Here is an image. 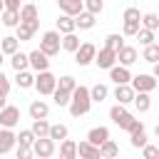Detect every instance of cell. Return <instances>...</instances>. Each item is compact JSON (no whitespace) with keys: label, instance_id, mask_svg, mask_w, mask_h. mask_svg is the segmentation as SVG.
<instances>
[{"label":"cell","instance_id":"13","mask_svg":"<svg viewBox=\"0 0 159 159\" xmlns=\"http://www.w3.org/2000/svg\"><path fill=\"white\" fill-rule=\"evenodd\" d=\"M134 97H137V92H134L132 82L114 87V99H117V104H129V102H134Z\"/></svg>","mask_w":159,"mask_h":159},{"label":"cell","instance_id":"4","mask_svg":"<svg viewBox=\"0 0 159 159\" xmlns=\"http://www.w3.org/2000/svg\"><path fill=\"white\" fill-rule=\"evenodd\" d=\"M40 50H42L47 57L60 55V50H62V32H57V30H47V32H42Z\"/></svg>","mask_w":159,"mask_h":159},{"label":"cell","instance_id":"15","mask_svg":"<svg viewBox=\"0 0 159 159\" xmlns=\"http://www.w3.org/2000/svg\"><path fill=\"white\" fill-rule=\"evenodd\" d=\"M17 147V134L12 132V129H0V157L2 154H7L10 149H15Z\"/></svg>","mask_w":159,"mask_h":159},{"label":"cell","instance_id":"10","mask_svg":"<svg viewBox=\"0 0 159 159\" xmlns=\"http://www.w3.org/2000/svg\"><path fill=\"white\" fill-rule=\"evenodd\" d=\"M132 87H134V92H154L157 77L154 75H137V77H132Z\"/></svg>","mask_w":159,"mask_h":159},{"label":"cell","instance_id":"28","mask_svg":"<svg viewBox=\"0 0 159 159\" xmlns=\"http://www.w3.org/2000/svg\"><path fill=\"white\" fill-rule=\"evenodd\" d=\"M15 82H17L20 89H30V87H35V75L30 70H22V72L15 75Z\"/></svg>","mask_w":159,"mask_h":159},{"label":"cell","instance_id":"24","mask_svg":"<svg viewBox=\"0 0 159 159\" xmlns=\"http://www.w3.org/2000/svg\"><path fill=\"white\" fill-rule=\"evenodd\" d=\"M132 104L137 107V112H139V114L149 112V109H152V97H149V92H137V97H134V102H132Z\"/></svg>","mask_w":159,"mask_h":159},{"label":"cell","instance_id":"18","mask_svg":"<svg viewBox=\"0 0 159 159\" xmlns=\"http://www.w3.org/2000/svg\"><path fill=\"white\" fill-rule=\"evenodd\" d=\"M57 5H60V12L72 15V17H77L84 10V0H57Z\"/></svg>","mask_w":159,"mask_h":159},{"label":"cell","instance_id":"16","mask_svg":"<svg viewBox=\"0 0 159 159\" xmlns=\"http://www.w3.org/2000/svg\"><path fill=\"white\" fill-rule=\"evenodd\" d=\"M109 80H112L114 84H129V82H132V72H129V67H124V65H114V67L109 70Z\"/></svg>","mask_w":159,"mask_h":159},{"label":"cell","instance_id":"12","mask_svg":"<svg viewBox=\"0 0 159 159\" xmlns=\"http://www.w3.org/2000/svg\"><path fill=\"white\" fill-rule=\"evenodd\" d=\"M137 60H139V52H137V47H132V45H124V47L117 52V65L132 67Z\"/></svg>","mask_w":159,"mask_h":159},{"label":"cell","instance_id":"40","mask_svg":"<svg viewBox=\"0 0 159 159\" xmlns=\"http://www.w3.org/2000/svg\"><path fill=\"white\" fill-rule=\"evenodd\" d=\"M50 139L65 142V139H67V127H65V124H52V127H50Z\"/></svg>","mask_w":159,"mask_h":159},{"label":"cell","instance_id":"3","mask_svg":"<svg viewBox=\"0 0 159 159\" xmlns=\"http://www.w3.org/2000/svg\"><path fill=\"white\" fill-rule=\"evenodd\" d=\"M124 25H122V35L124 37H137V32L142 30V12L139 7H127L122 15Z\"/></svg>","mask_w":159,"mask_h":159},{"label":"cell","instance_id":"25","mask_svg":"<svg viewBox=\"0 0 159 159\" xmlns=\"http://www.w3.org/2000/svg\"><path fill=\"white\" fill-rule=\"evenodd\" d=\"M94 17H97V15H92V12L82 10V12L75 17V22H77V27H80V30H92V27H94V22H97Z\"/></svg>","mask_w":159,"mask_h":159},{"label":"cell","instance_id":"33","mask_svg":"<svg viewBox=\"0 0 159 159\" xmlns=\"http://www.w3.org/2000/svg\"><path fill=\"white\" fill-rule=\"evenodd\" d=\"M52 99H55V104L57 107H70V99H72V92H67V89H55L52 92Z\"/></svg>","mask_w":159,"mask_h":159},{"label":"cell","instance_id":"27","mask_svg":"<svg viewBox=\"0 0 159 159\" xmlns=\"http://www.w3.org/2000/svg\"><path fill=\"white\" fill-rule=\"evenodd\" d=\"M0 47H2V52H5V55H10V57H12V55L20 50V40H17L15 35H7V37H2V40H0Z\"/></svg>","mask_w":159,"mask_h":159},{"label":"cell","instance_id":"35","mask_svg":"<svg viewBox=\"0 0 159 159\" xmlns=\"http://www.w3.org/2000/svg\"><path fill=\"white\" fill-rule=\"evenodd\" d=\"M142 57L147 60V62H159V42H152V45H147L144 47V52H142Z\"/></svg>","mask_w":159,"mask_h":159},{"label":"cell","instance_id":"50","mask_svg":"<svg viewBox=\"0 0 159 159\" xmlns=\"http://www.w3.org/2000/svg\"><path fill=\"white\" fill-rule=\"evenodd\" d=\"M2 10H5V0H0V15H2Z\"/></svg>","mask_w":159,"mask_h":159},{"label":"cell","instance_id":"52","mask_svg":"<svg viewBox=\"0 0 159 159\" xmlns=\"http://www.w3.org/2000/svg\"><path fill=\"white\" fill-rule=\"evenodd\" d=\"M154 134H157V137H159V124H157V127H154Z\"/></svg>","mask_w":159,"mask_h":159},{"label":"cell","instance_id":"49","mask_svg":"<svg viewBox=\"0 0 159 159\" xmlns=\"http://www.w3.org/2000/svg\"><path fill=\"white\" fill-rule=\"evenodd\" d=\"M5 99H7V94H0V109H2V107H5V104H7V102H5Z\"/></svg>","mask_w":159,"mask_h":159},{"label":"cell","instance_id":"48","mask_svg":"<svg viewBox=\"0 0 159 159\" xmlns=\"http://www.w3.org/2000/svg\"><path fill=\"white\" fill-rule=\"evenodd\" d=\"M152 75L159 80V62H154V67H152Z\"/></svg>","mask_w":159,"mask_h":159},{"label":"cell","instance_id":"51","mask_svg":"<svg viewBox=\"0 0 159 159\" xmlns=\"http://www.w3.org/2000/svg\"><path fill=\"white\" fill-rule=\"evenodd\" d=\"M2 57H5V52H2V47H0V65H2Z\"/></svg>","mask_w":159,"mask_h":159},{"label":"cell","instance_id":"29","mask_svg":"<svg viewBox=\"0 0 159 159\" xmlns=\"http://www.w3.org/2000/svg\"><path fill=\"white\" fill-rule=\"evenodd\" d=\"M99 152H102V159H117V157H119V144H117L114 139H107V142L99 147Z\"/></svg>","mask_w":159,"mask_h":159},{"label":"cell","instance_id":"22","mask_svg":"<svg viewBox=\"0 0 159 159\" xmlns=\"http://www.w3.org/2000/svg\"><path fill=\"white\" fill-rule=\"evenodd\" d=\"M10 65H12V70L15 72H22V70H30V55H25V52H15L12 57H10Z\"/></svg>","mask_w":159,"mask_h":159},{"label":"cell","instance_id":"43","mask_svg":"<svg viewBox=\"0 0 159 159\" xmlns=\"http://www.w3.org/2000/svg\"><path fill=\"white\" fill-rule=\"evenodd\" d=\"M84 10L92 15H99L104 10V0H84Z\"/></svg>","mask_w":159,"mask_h":159},{"label":"cell","instance_id":"14","mask_svg":"<svg viewBox=\"0 0 159 159\" xmlns=\"http://www.w3.org/2000/svg\"><path fill=\"white\" fill-rule=\"evenodd\" d=\"M77 157H80V159H102V152H99V147H94L92 142L82 139V142L77 144Z\"/></svg>","mask_w":159,"mask_h":159},{"label":"cell","instance_id":"5","mask_svg":"<svg viewBox=\"0 0 159 159\" xmlns=\"http://www.w3.org/2000/svg\"><path fill=\"white\" fill-rule=\"evenodd\" d=\"M35 89H37L40 94H52V92L57 89V77H55L50 70L37 72V75H35Z\"/></svg>","mask_w":159,"mask_h":159},{"label":"cell","instance_id":"31","mask_svg":"<svg viewBox=\"0 0 159 159\" xmlns=\"http://www.w3.org/2000/svg\"><path fill=\"white\" fill-rule=\"evenodd\" d=\"M89 94H92V102H104V99L109 97V87L97 82L94 87H89Z\"/></svg>","mask_w":159,"mask_h":159},{"label":"cell","instance_id":"1","mask_svg":"<svg viewBox=\"0 0 159 159\" xmlns=\"http://www.w3.org/2000/svg\"><path fill=\"white\" fill-rule=\"evenodd\" d=\"M109 119L119 127V129H124V132H137V129H144V124L139 122V119H134V114L132 112H127L124 109V104H114L112 109H109Z\"/></svg>","mask_w":159,"mask_h":159},{"label":"cell","instance_id":"36","mask_svg":"<svg viewBox=\"0 0 159 159\" xmlns=\"http://www.w3.org/2000/svg\"><path fill=\"white\" fill-rule=\"evenodd\" d=\"M104 45L119 52V50L124 47V35H117V32H112V35H107V37H104Z\"/></svg>","mask_w":159,"mask_h":159},{"label":"cell","instance_id":"53","mask_svg":"<svg viewBox=\"0 0 159 159\" xmlns=\"http://www.w3.org/2000/svg\"><path fill=\"white\" fill-rule=\"evenodd\" d=\"M157 159H159V157H157Z\"/></svg>","mask_w":159,"mask_h":159},{"label":"cell","instance_id":"6","mask_svg":"<svg viewBox=\"0 0 159 159\" xmlns=\"http://www.w3.org/2000/svg\"><path fill=\"white\" fill-rule=\"evenodd\" d=\"M94 65L99 67V70H112L114 65H117V50H112V47H99L97 50V57H94Z\"/></svg>","mask_w":159,"mask_h":159},{"label":"cell","instance_id":"7","mask_svg":"<svg viewBox=\"0 0 159 159\" xmlns=\"http://www.w3.org/2000/svg\"><path fill=\"white\" fill-rule=\"evenodd\" d=\"M94 57H97V47H94L92 42H82L80 50L75 52V62H77L80 67H87L89 62H94Z\"/></svg>","mask_w":159,"mask_h":159},{"label":"cell","instance_id":"9","mask_svg":"<svg viewBox=\"0 0 159 159\" xmlns=\"http://www.w3.org/2000/svg\"><path fill=\"white\" fill-rule=\"evenodd\" d=\"M17 122H20V109H17L15 104H5V107L0 109V127L12 129Z\"/></svg>","mask_w":159,"mask_h":159},{"label":"cell","instance_id":"34","mask_svg":"<svg viewBox=\"0 0 159 159\" xmlns=\"http://www.w3.org/2000/svg\"><path fill=\"white\" fill-rule=\"evenodd\" d=\"M142 27H147V30H159V15L157 12H144L142 15Z\"/></svg>","mask_w":159,"mask_h":159},{"label":"cell","instance_id":"21","mask_svg":"<svg viewBox=\"0 0 159 159\" xmlns=\"http://www.w3.org/2000/svg\"><path fill=\"white\" fill-rule=\"evenodd\" d=\"M77 30V22H75V17L72 15H60L57 17V32H62V35H70V32H75Z\"/></svg>","mask_w":159,"mask_h":159},{"label":"cell","instance_id":"37","mask_svg":"<svg viewBox=\"0 0 159 159\" xmlns=\"http://www.w3.org/2000/svg\"><path fill=\"white\" fill-rule=\"evenodd\" d=\"M35 139H37V137H35L32 129H20V134H17V144H20V147H32Z\"/></svg>","mask_w":159,"mask_h":159},{"label":"cell","instance_id":"41","mask_svg":"<svg viewBox=\"0 0 159 159\" xmlns=\"http://www.w3.org/2000/svg\"><path fill=\"white\" fill-rule=\"evenodd\" d=\"M15 30H17V32H15V37H17L20 42H27V40H32V35H35V32H32V30H30L25 22H20Z\"/></svg>","mask_w":159,"mask_h":159},{"label":"cell","instance_id":"44","mask_svg":"<svg viewBox=\"0 0 159 159\" xmlns=\"http://www.w3.org/2000/svg\"><path fill=\"white\" fill-rule=\"evenodd\" d=\"M142 157H144V159H157V157H159V149H157L154 144H144V147H142Z\"/></svg>","mask_w":159,"mask_h":159},{"label":"cell","instance_id":"26","mask_svg":"<svg viewBox=\"0 0 159 159\" xmlns=\"http://www.w3.org/2000/svg\"><path fill=\"white\" fill-rule=\"evenodd\" d=\"M80 45H82V42H80V37H77V32L62 35V50H65V52H72V55H75V52L80 50Z\"/></svg>","mask_w":159,"mask_h":159},{"label":"cell","instance_id":"42","mask_svg":"<svg viewBox=\"0 0 159 159\" xmlns=\"http://www.w3.org/2000/svg\"><path fill=\"white\" fill-rule=\"evenodd\" d=\"M137 40H139V45H142V47L152 45V42H154V30H147V27H142V30L137 32Z\"/></svg>","mask_w":159,"mask_h":159},{"label":"cell","instance_id":"45","mask_svg":"<svg viewBox=\"0 0 159 159\" xmlns=\"http://www.w3.org/2000/svg\"><path fill=\"white\" fill-rule=\"evenodd\" d=\"M35 157V149L32 147H20L17 144V159H32Z\"/></svg>","mask_w":159,"mask_h":159},{"label":"cell","instance_id":"38","mask_svg":"<svg viewBox=\"0 0 159 159\" xmlns=\"http://www.w3.org/2000/svg\"><path fill=\"white\" fill-rule=\"evenodd\" d=\"M129 142H132V147H134V149H142L144 144H149V142H147V132H144V129L132 132V134H129Z\"/></svg>","mask_w":159,"mask_h":159},{"label":"cell","instance_id":"17","mask_svg":"<svg viewBox=\"0 0 159 159\" xmlns=\"http://www.w3.org/2000/svg\"><path fill=\"white\" fill-rule=\"evenodd\" d=\"M27 112H30V119H47V114H50V104H47L45 99H35V102H30Z\"/></svg>","mask_w":159,"mask_h":159},{"label":"cell","instance_id":"46","mask_svg":"<svg viewBox=\"0 0 159 159\" xmlns=\"http://www.w3.org/2000/svg\"><path fill=\"white\" fill-rule=\"evenodd\" d=\"M10 92V80L5 77V72L0 70V94H7Z\"/></svg>","mask_w":159,"mask_h":159},{"label":"cell","instance_id":"32","mask_svg":"<svg viewBox=\"0 0 159 159\" xmlns=\"http://www.w3.org/2000/svg\"><path fill=\"white\" fill-rule=\"evenodd\" d=\"M50 127L52 124L47 119H32V127L30 129L35 132V137H50Z\"/></svg>","mask_w":159,"mask_h":159},{"label":"cell","instance_id":"20","mask_svg":"<svg viewBox=\"0 0 159 159\" xmlns=\"http://www.w3.org/2000/svg\"><path fill=\"white\" fill-rule=\"evenodd\" d=\"M40 20V12H37V5L35 2H25L20 7V22H35Z\"/></svg>","mask_w":159,"mask_h":159},{"label":"cell","instance_id":"30","mask_svg":"<svg viewBox=\"0 0 159 159\" xmlns=\"http://www.w3.org/2000/svg\"><path fill=\"white\" fill-rule=\"evenodd\" d=\"M0 20H2L5 27H17V25H20V12H17V10H2Z\"/></svg>","mask_w":159,"mask_h":159},{"label":"cell","instance_id":"8","mask_svg":"<svg viewBox=\"0 0 159 159\" xmlns=\"http://www.w3.org/2000/svg\"><path fill=\"white\" fill-rule=\"evenodd\" d=\"M32 149H35V157H40V159H50L52 154H55V139H50V137H37L35 139V144H32Z\"/></svg>","mask_w":159,"mask_h":159},{"label":"cell","instance_id":"11","mask_svg":"<svg viewBox=\"0 0 159 159\" xmlns=\"http://www.w3.org/2000/svg\"><path fill=\"white\" fill-rule=\"evenodd\" d=\"M30 67H32L35 75H37V72H45V70H50V57L37 47V50L30 52Z\"/></svg>","mask_w":159,"mask_h":159},{"label":"cell","instance_id":"54","mask_svg":"<svg viewBox=\"0 0 159 159\" xmlns=\"http://www.w3.org/2000/svg\"><path fill=\"white\" fill-rule=\"evenodd\" d=\"M157 15H159V12H157Z\"/></svg>","mask_w":159,"mask_h":159},{"label":"cell","instance_id":"2","mask_svg":"<svg viewBox=\"0 0 159 159\" xmlns=\"http://www.w3.org/2000/svg\"><path fill=\"white\" fill-rule=\"evenodd\" d=\"M92 107V94H89V87L84 84H77V89L72 92V99H70V114L72 117H82L87 114Z\"/></svg>","mask_w":159,"mask_h":159},{"label":"cell","instance_id":"47","mask_svg":"<svg viewBox=\"0 0 159 159\" xmlns=\"http://www.w3.org/2000/svg\"><path fill=\"white\" fill-rule=\"evenodd\" d=\"M22 5H25L22 0H5V10H17V12H20Z\"/></svg>","mask_w":159,"mask_h":159},{"label":"cell","instance_id":"19","mask_svg":"<svg viewBox=\"0 0 159 159\" xmlns=\"http://www.w3.org/2000/svg\"><path fill=\"white\" fill-rule=\"evenodd\" d=\"M107 139H109V129L107 127H92L87 132V142H92L94 147H102Z\"/></svg>","mask_w":159,"mask_h":159},{"label":"cell","instance_id":"23","mask_svg":"<svg viewBox=\"0 0 159 159\" xmlns=\"http://www.w3.org/2000/svg\"><path fill=\"white\" fill-rule=\"evenodd\" d=\"M60 159H80L77 157V142H72V139L60 142Z\"/></svg>","mask_w":159,"mask_h":159},{"label":"cell","instance_id":"39","mask_svg":"<svg viewBox=\"0 0 159 159\" xmlns=\"http://www.w3.org/2000/svg\"><path fill=\"white\" fill-rule=\"evenodd\" d=\"M57 87H60V89H67V92H75V89H77V80H75L72 75H62V77L57 80Z\"/></svg>","mask_w":159,"mask_h":159}]
</instances>
